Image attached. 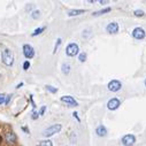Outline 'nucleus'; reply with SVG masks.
<instances>
[{
  "label": "nucleus",
  "mask_w": 146,
  "mask_h": 146,
  "mask_svg": "<svg viewBox=\"0 0 146 146\" xmlns=\"http://www.w3.org/2000/svg\"><path fill=\"white\" fill-rule=\"evenodd\" d=\"M1 59H3V62L6 66H12L13 62H14V53H13V51H11L9 48L4 50L3 53H1Z\"/></svg>",
  "instance_id": "obj_1"
},
{
  "label": "nucleus",
  "mask_w": 146,
  "mask_h": 146,
  "mask_svg": "<svg viewBox=\"0 0 146 146\" xmlns=\"http://www.w3.org/2000/svg\"><path fill=\"white\" fill-rule=\"evenodd\" d=\"M61 124H59V123H56V124H52L51 127H48L45 131H44V136L45 137H50V136H53V135H55V133H58L60 130H61Z\"/></svg>",
  "instance_id": "obj_2"
},
{
  "label": "nucleus",
  "mask_w": 146,
  "mask_h": 146,
  "mask_svg": "<svg viewBox=\"0 0 146 146\" xmlns=\"http://www.w3.org/2000/svg\"><path fill=\"white\" fill-rule=\"evenodd\" d=\"M78 51H80V48H78L77 44H75V43L69 44V45L67 46V48H66V53H67V55H69V56H75V55L78 53Z\"/></svg>",
  "instance_id": "obj_3"
},
{
  "label": "nucleus",
  "mask_w": 146,
  "mask_h": 146,
  "mask_svg": "<svg viewBox=\"0 0 146 146\" xmlns=\"http://www.w3.org/2000/svg\"><path fill=\"white\" fill-rule=\"evenodd\" d=\"M23 54H24V56H25L27 59H31V58H33V55H35L33 47H32L31 45H29V44L23 45Z\"/></svg>",
  "instance_id": "obj_4"
},
{
  "label": "nucleus",
  "mask_w": 146,
  "mask_h": 146,
  "mask_svg": "<svg viewBox=\"0 0 146 146\" xmlns=\"http://www.w3.org/2000/svg\"><path fill=\"white\" fill-rule=\"evenodd\" d=\"M121 88H122L121 82L120 81H116V80L109 82V84H108V90L112 91V92H116V91L121 90Z\"/></svg>",
  "instance_id": "obj_5"
},
{
  "label": "nucleus",
  "mask_w": 146,
  "mask_h": 146,
  "mask_svg": "<svg viewBox=\"0 0 146 146\" xmlns=\"http://www.w3.org/2000/svg\"><path fill=\"white\" fill-rule=\"evenodd\" d=\"M136 141V137L133 135H125L122 137V143L125 146H132Z\"/></svg>",
  "instance_id": "obj_6"
},
{
  "label": "nucleus",
  "mask_w": 146,
  "mask_h": 146,
  "mask_svg": "<svg viewBox=\"0 0 146 146\" xmlns=\"http://www.w3.org/2000/svg\"><path fill=\"white\" fill-rule=\"evenodd\" d=\"M61 101H62V102H64V104H67V105L74 106V107L78 106L77 101H76L74 98H72V97H70V96H63V97H61Z\"/></svg>",
  "instance_id": "obj_7"
},
{
  "label": "nucleus",
  "mask_w": 146,
  "mask_h": 146,
  "mask_svg": "<svg viewBox=\"0 0 146 146\" xmlns=\"http://www.w3.org/2000/svg\"><path fill=\"white\" fill-rule=\"evenodd\" d=\"M132 36H133L136 39H143L145 37V31L141 28H136L132 31Z\"/></svg>",
  "instance_id": "obj_8"
},
{
  "label": "nucleus",
  "mask_w": 146,
  "mask_h": 146,
  "mask_svg": "<svg viewBox=\"0 0 146 146\" xmlns=\"http://www.w3.org/2000/svg\"><path fill=\"white\" fill-rule=\"evenodd\" d=\"M119 106H120V100H119V99H116V98L111 99V100L108 101V104H107L108 109H111V111H114V109L119 108Z\"/></svg>",
  "instance_id": "obj_9"
},
{
  "label": "nucleus",
  "mask_w": 146,
  "mask_h": 146,
  "mask_svg": "<svg viewBox=\"0 0 146 146\" xmlns=\"http://www.w3.org/2000/svg\"><path fill=\"white\" fill-rule=\"evenodd\" d=\"M106 30L109 32V33H116L119 31V24L115 23V22H112V23H109L106 28Z\"/></svg>",
  "instance_id": "obj_10"
},
{
  "label": "nucleus",
  "mask_w": 146,
  "mask_h": 146,
  "mask_svg": "<svg viewBox=\"0 0 146 146\" xmlns=\"http://www.w3.org/2000/svg\"><path fill=\"white\" fill-rule=\"evenodd\" d=\"M5 138H6V141L9 143V144H14V143L16 141V135H15L13 131H8V132H6Z\"/></svg>",
  "instance_id": "obj_11"
},
{
  "label": "nucleus",
  "mask_w": 146,
  "mask_h": 146,
  "mask_svg": "<svg viewBox=\"0 0 146 146\" xmlns=\"http://www.w3.org/2000/svg\"><path fill=\"white\" fill-rule=\"evenodd\" d=\"M96 132H97V135H98V136L104 137V136H106V133H107V129H106L104 125H99V127L97 128Z\"/></svg>",
  "instance_id": "obj_12"
},
{
  "label": "nucleus",
  "mask_w": 146,
  "mask_h": 146,
  "mask_svg": "<svg viewBox=\"0 0 146 146\" xmlns=\"http://www.w3.org/2000/svg\"><path fill=\"white\" fill-rule=\"evenodd\" d=\"M83 13H85L84 9H71V11L68 12V15H69V16H75V15L83 14Z\"/></svg>",
  "instance_id": "obj_13"
},
{
  "label": "nucleus",
  "mask_w": 146,
  "mask_h": 146,
  "mask_svg": "<svg viewBox=\"0 0 146 146\" xmlns=\"http://www.w3.org/2000/svg\"><path fill=\"white\" fill-rule=\"evenodd\" d=\"M45 30V27H40V28H38V29H36L33 32H32V36H37V35H40L43 31Z\"/></svg>",
  "instance_id": "obj_14"
},
{
  "label": "nucleus",
  "mask_w": 146,
  "mask_h": 146,
  "mask_svg": "<svg viewBox=\"0 0 146 146\" xmlns=\"http://www.w3.org/2000/svg\"><path fill=\"white\" fill-rule=\"evenodd\" d=\"M39 146H53V144L51 140H42L39 143Z\"/></svg>",
  "instance_id": "obj_15"
},
{
  "label": "nucleus",
  "mask_w": 146,
  "mask_h": 146,
  "mask_svg": "<svg viewBox=\"0 0 146 146\" xmlns=\"http://www.w3.org/2000/svg\"><path fill=\"white\" fill-rule=\"evenodd\" d=\"M109 11H111V8H105V9H101V11H98V12H96L93 15H102V14H105V13H108Z\"/></svg>",
  "instance_id": "obj_16"
},
{
  "label": "nucleus",
  "mask_w": 146,
  "mask_h": 146,
  "mask_svg": "<svg viewBox=\"0 0 146 146\" xmlns=\"http://www.w3.org/2000/svg\"><path fill=\"white\" fill-rule=\"evenodd\" d=\"M46 89H47L50 92H52V93H56V92H58V89L54 88V86H51V85H46Z\"/></svg>",
  "instance_id": "obj_17"
},
{
  "label": "nucleus",
  "mask_w": 146,
  "mask_h": 146,
  "mask_svg": "<svg viewBox=\"0 0 146 146\" xmlns=\"http://www.w3.org/2000/svg\"><path fill=\"white\" fill-rule=\"evenodd\" d=\"M69 69H70V66H69V64H63V66H62V71L64 72V74H68Z\"/></svg>",
  "instance_id": "obj_18"
},
{
  "label": "nucleus",
  "mask_w": 146,
  "mask_h": 146,
  "mask_svg": "<svg viewBox=\"0 0 146 146\" xmlns=\"http://www.w3.org/2000/svg\"><path fill=\"white\" fill-rule=\"evenodd\" d=\"M135 15H136V16H138V17H140V16H143V15H144V12H143V11L137 9V11H135Z\"/></svg>",
  "instance_id": "obj_19"
},
{
  "label": "nucleus",
  "mask_w": 146,
  "mask_h": 146,
  "mask_svg": "<svg viewBox=\"0 0 146 146\" xmlns=\"http://www.w3.org/2000/svg\"><path fill=\"white\" fill-rule=\"evenodd\" d=\"M85 59H86V54H85V53H81V54H80V61H81V62H84Z\"/></svg>",
  "instance_id": "obj_20"
},
{
  "label": "nucleus",
  "mask_w": 146,
  "mask_h": 146,
  "mask_svg": "<svg viewBox=\"0 0 146 146\" xmlns=\"http://www.w3.org/2000/svg\"><path fill=\"white\" fill-rule=\"evenodd\" d=\"M39 14H40L39 11H35V12L32 13V17H33V19H38V17H39Z\"/></svg>",
  "instance_id": "obj_21"
},
{
  "label": "nucleus",
  "mask_w": 146,
  "mask_h": 146,
  "mask_svg": "<svg viewBox=\"0 0 146 146\" xmlns=\"http://www.w3.org/2000/svg\"><path fill=\"white\" fill-rule=\"evenodd\" d=\"M45 111H46V106H43V107H42V108L39 109V112H38V114H39V115H44Z\"/></svg>",
  "instance_id": "obj_22"
},
{
  "label": "nucleus",
  "mask_w": 146,
  "mask_h": 146,
  "mask_svg": "<svg viewBox=\"0 0 146 146\" xmlns=\"http://www.w3.org/2000/svg\"><path fill=\"white\" fill-rule=\"evenodd\" d=\"M29 67H30V62H29V61H25V62L23 63V69H24V70H28Z\"/></svg>",
  "instance_id": "obj_23"
},
{
  "label": "nucleus",
  "mask_w": 146,
  "mask_h": 146,
  "mask_svg": "<svg viewBox=\"0 0 146 146\" xmlns=\"http://www.w3.org/2000/svg\"><path fill=\"white\" fill-rule=\"evenodd\" d=\"M61 44V38H58V40H56V44H55V47H54V52H56V50H58V47H59V45Z\"/></svg>",
  "instance_id": "obj_24"
},
{
  "label": "nucleus",
  "mask_w": 146,
  "mask_h": 146,
  "mask_svg": "<svg viewBox=\"0 0 146 146\" xmlns=\"http://www.w3.org/2000/svg\"><path fill=\"white\" fill-rule=\"evenodd\" d=\"M5 99H6V96H5V94H1V93H0V104L5 102Z\"/></svg>",
  "instance_id": "obj_25"
},
{
  "label": "nucleus",
  "mask_w": 146,
  "mask_h": 146,
  "mask_svg": "<svg viewBox=\"0 0 146 146\" xmlns=\"http://www.w3.org/2000/svg\"><path fill=\"white\" fill-rule=\"evenodd\" d=\"M38 116H39V114H38L37 112H32V116H31V117H32L33 120H36V119H38Z\"/></svg>",
  "instance_id": "obj_26"
},
{
  "label": "nucleus",
  "mask_w": 146,
  "mask_h": 146,
  "mask_svg": "<svg viewBox=\"0 0 146 146\" xmlns=\"http://www.w3.org/2000/svg\"><path fill=\"white\" fill-rule=\"evenodd\" d=\"M11 98H12V96H7V98L5 99V104H6V105H8V102H9V100H11Z\"/></svg>",
  "instance_id": "obj_27"
},
{
  "label": "nucleus",
  "mask_w": 146,
  "mask_h": 146,
  "mask_svg": "<svg viewBox=\"0 0 146 146\" xmlns=\"http://www.w3.org/2000/svg\"><path fill=\"white\" fill-rule=\"evenodd\" d=\"M22 130H23V131H25L27 133H29V129H28L27 127H22Z\"/></svg>",
  "instance_id": "obj_28"
},
{
  "label": "nucleus",
  "mask_w": 146,
  "mask_h": 146,
  "mask_svg": "<svg viewBox=\"0 0 146 146\" xmlns=\"http://www.w3.org/2000/svg\"><path fill=\"white\" fill-rule=\"evenodd\" d=\"M22 85H23V83H20V84H19V85H17V86H16V88H17V89H19V88H21V86H22Z\"/></svg>",
  "instance_id": "obj_29"
},
{
  "label": "nucleus",
  "mask_w": 146,
  "mask_h": 146,
  "mask_svg": "<svg viewBox=\"0 0 146 146\" xmlns=\"http://www.w3.org/2000/svg\"><path fill=\"white\" fill-rule=\"evenodd\" d=\"M145 85H146V80H145Z\"/></svg>",
  "instance_id": "obj_30"
},
{
  "label": "nucleus",
  "mask_w": 146,
  "mask_h": 146,
  "mask_svg": "<svg viewBox=\"0 0 146 146\" xmlns=\"http://www.w3.org/2000/svg\"><path fill=\"white\" fill-rule=\"evenodd\" d=\"M0 143H1V138H0Z\"/></svg>",
  "instance_id": "obj_31"
}]
</instances>
